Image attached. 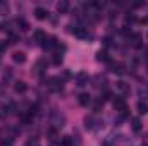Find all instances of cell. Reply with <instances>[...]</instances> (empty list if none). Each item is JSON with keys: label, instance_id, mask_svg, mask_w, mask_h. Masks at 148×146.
Returning a JSON list of instances; mask_svg holds the SVG:
<instances>
[{"label": "cell", "instance_id": "7402d4cb", "mask_svg": "<svg viewBox=\"0 0 148 146\" xmlns=\"http://www.w3.org/2000/svg\"><path fill=\"white\" fill-rule=\"evenodd\" d=\"M97 60H102V62H109V57H107V52H103V50H100V52L97 53Z\"/></svg>", "mask_w": 148, "mask_h": 146}, {"label": "cell", "instance_id": "7c38bea8", "mask_svg": "<svg viewBox=\"0 0 148 146\" xmlns=\"http://www.w3.org/2000/svg\"><path fill=\"white\" fill-rule=\"evenodd\" d=\"M45 69H47V60H45V59H40L36 62V65H35V72H36L38 76H41V74L45 72Z\"/></svg>", "mask_w": 148, "mask_h": 146}, {"label": "cell", "instance_id": "44dd1931", "mask_svg": "<svg viewBox=\"0 0 148 146\" xmlns=\"http://www.w3.org/2000/svg\"><path fill=\"white\" fill-rule=\"evenodd\" d=\"M24 146H41V143H40L38 138H29V139L24 143Z\"/></svg>", "mask_w": 148, "mask_h": 146}, {"label": "cell", "instance_id": "9c48e42d", "mask_svg": "<svg viewBox=\"0 0 148 146\" xmlns=\"http://www.w3.org/2000/svg\"><path fill=\"white\" fill-rule=\"evenodd\" d=\"M88 81H90V77H88V74H86V72H79L77 76H76V84H77V86H81V88H83V86H86V84H88Z\"/></svg>", "mask_w": 148, "mask_h": 146}, {"label": "cell", "instance_id": "ba28073f", "mask_svg": "<svg viewBox=\"0 0 148 146\" xmlns=\"http://www.w3.org/2000/svg\"><path fill=\"white\" fill-rule=\"evenodd\" d=\"M35 17H36L38 21H45V19H48V10L43 9V7H36V9H35Z\"/></svg>", "mask_w": 148, "mask_h": 146}, {"label": "cell", "instance_id": "ffe728a7", "mask_svg": "<svg viewBox=\"0 0 148 146\" xmlns=\"http://www.w3.org/2000/svg\"><path fill=\"white\" fill-rule=\"evenodd\" d=\"M17 26L21 28V31H28V29H29V24H28L23 17H19V19H17Z\"/></svg>", "mask_w": 148, "mask_h": 146}, {"label": "cell", "instance_id": "f1b7e54d", "mask_svg": "<svg viewBox=\"0 0 148 146\" xmlns=\"http://www.w3.org/2000/svg\"><path fill=\"white\" fill-rule=\"evenodd\" d=\"M7 48V43H3L2 40H0V50H5Z\"/></svg>", "mask_w": 148, "mask_h": 146}, {"label": "cell", "instance_id": "e0dca14e", "mask_svg": "<svg viewBox=\"0 0 148 146\" xmlns=\"http://www.w3.org/2000/svg\"><path fill=\"white\" fill-rule=\"evenodd\" d=\"M131 127H133L134 132H140V131H141V120H140L138 117H134V119L131 120Z\"/></svg>", "mask_w": 148, "mask_h": 146}, {"label": "cell", "instance_id": "30bf717a", "mask_svg": "<svg viewBox=\"0 0 148 146\" xmlns=\"http://www.w3.org/2000/svg\"><path fill=\"white\" fill-rule=\"evenodd\" d=\"M77 102H79L81 107H88V105L91 103V96H90L88 93H81V95L77 96Z\"/></svg>", "mask_w": 148, "mask_h": 146}, {"label": "cell", "instance_id": "4fadbf2b", "mask_svg": "<svg viewBox=\"0 0 148 146\" xmlns=\"http://www.w3.org/2000/svg\"><path fill=\"white\" fill-rule=\"evenodd\" d=\"M12 60L16 64H24L26 62V53L24 52H14L12 53Z\"/></svg>", "mask_w": 148, "mask_h": 146}, {"label": "cell", "instance_id": "4316f807", "mask_svg": "<svg viewBox=\"0 0 148 146\" xmlns=\"http://www.w3.org/2000/svg\"><path fill=\"white\" fill-rule=\"evenodd\" d=\"M136 21V16L134 14H127L126 16V23H134Z\"/></svg>", "mask_w": 148, "mask_h": 146}, {"label": "cell", "instance_id": "484cf974", "mask_svg": "<svg viewBox=\"0 0 148 146\" xmlns=\"http://www.w3.org/2000/svg\"><path fill=\"white\" fill-rule=\"evenodd\" d=\"M117 88H119V89H122V91H129V86H127V84H124L122 81H119V83H117Z\"/></svg>", "mask_w": 148, "mask_h": 146}, {"label": "cell", "instance_id": "2e32d148", "mask_svg": "<svg viewBox=\"0 0 148 146\" xmlns=\"http://www.w3.org/2000/svg\"><path fill=\"white\" fill-rule=\"evenodd\" d=\"M26 89H28V84L24 81H16V84H14V91L16 93H24Z\"/></svg>", "mask_w": 148, "mask_h": 146}, {"label": "cell", "instance_id": "ac0fdd59", "mask_svg": "<svg viewBox=\"0 0 148 146\" xmlns=\"http://www.w3.org/2000/svg\"><path fill=\"white\" fill-rule=\"evenodd\" d=\"M60 146H74V139L71 136H64L60 139Z\"/></svg>", "mask_w": 148, "mask_h": 146}, {"label": "cell", "instance_id": "3957f363", "mask_svg": "<svg viewBox=\"0 0 148 146\" xmlns=\"http://www.w3.org/2000/svg\"><path fill=\"white\" fill-rule=\"evenodd\" d=\"M112 105H114V108L117 110L119 113L126 115V110H127V103H126L124 96H115V98L112 100Z\"/></svg>", "mask_w": 148, "mask_h": 146}, {"label": "cell", "instance_id": "d4e9b609", "mask_svg": "<svg viewBox=\"0 0 148 146\" xmlns=\"http://www.w3.org/2000/svg\"><path fill=\"white\" fill-rule=\"evenodd\" d=\"M60 62H62V53H57V52H55V57H53V64H55V65H59Z\"/></svg>", "mask_w": 148, "mask_h": 146}, {"label": "cell", "instance_id": "277c9868", "mask_svg": "<svg viewBox=\"0 0 148 146\" xmlns=\"http://www.w3.org/2000/svg\"><path fill=\"white\" fill-rule=\"evenodd\" d=\"M69 33H73L74 36L81 38V40H88L90 35H88V31H86V28H83V26H69Z\"/></svg>", "mask_w": 148, "mask_h": 146}, {"label": "cell", "instance_id": "8992f818", "mask_svg": "<svg viewBox=\"0 0 148 146\" xmlns=\"http://www.w3.org/2000/svg\"><path fill=\"white\" fill-rule=\"evenodd\" d=\"M64 122H66V117H64L62 113L55 112L53 117H52V124H53V127H55V129H60V127L64 126Z\"/></svg>", "mask_w": 148, "mask_h": 146}, {"label": "cell", "instance_id": "cb8c5ba5", "mask_svg": "<svg viewBox=\"0 0 148 146\" xmlns=\"http://www.w3.org/2000/svg\"><path fill=\"white\" fill-rule=\"evenodd\" d=\"M141 45V36L140 35H134L133 36V46H140Z\"/></svg>", "mask_w": 148, "mask_h": 146}, {"label": "cell", "instance_id": "d6986e66", "mask_svg": "<svg viewBox=\"0 0 148 146\" xmlns=\"http://www.w3.org/2000/svg\"><path fill=\"white\" fill-rule=\"evenodd\" d=\"M138 112H140L141 115L148 113V103H145V102H138Z\"/></svg>", "mask_w": 148, "mask_h": 146}, {"label": "cell", "instance_id": "83f0119b", "mask_svg": "<svg viewBox=\"0 0 148 146\" xmlns=\"http://www.w3.org/2000/svg\"><path fill=\"white\" fill-rule=\"evenodd\" d=\"M10 43H17V36L16 35H10Z\"/></svg>", "mask_w": 148, "mask_h": 146}, {"label": "cell", "instance_id": "603a6c76", "mask_svg": "<svg viewBox=\"0 0 148 146\" xmlns=\"http://www.w3.org/2000/svg\"><path fill=\"white\" fill-rule=\"evenodd\" d=\"M0 14L2 16H7L9 14V5L5 2H0Z\"/></svg>", "mask_w": 148, "mask_h": 146}, {"label": "cell", "instance_id": "5bb4252c", "mask_svg": "<svg viewBox=\"0 0 148 146\" xmlns=\"http://www.w3.org/2000/svg\"><path fill=\"white\" fill-rule=\"evenodd\" d=\"M69 10V2L67 0H60L59 3H57V12L59 14H66Z\"/></svg>", "mask_w": 148, "mask_h": 146}, {"label": "cell", "instance_id": "5b68a950", "mask_svg": "<svg viewBox=\"0 0 148 146\" xmlns=\"http://www.w3.org/2000/svg\"><path fill=\"white\" fill-rule=\"evenodd\" d=\"M43 48H45V50H57V48H59V41H57V38L47 36L45 43H43Z\"/></svg>", "mask_w": 148, "mask_h": 146}, {"label": "cell", "instance_id": "52a82bcc", "mask_svg": "<svg viewBox=\"0 0 148 146\" xmlns=\"http://www.w3.org/2000/svg\"><path fill=\"white\" fill-rule=\"evenodd\" d=\"M109 65H110V71L115 72V74H124L126 72V65L121 64V62H109Z\"/></svg>", "mask_w": 148, "mask_h": 146}, {"label": "cell", "instance_id": "6da1fadb", "mask_svg": "<svg viewBox=\"0 0 148 146\" xmlns=\"http://www.w3.org/2000/svg\"><path fill=\"white\" fill-rule=\"evenodd\" d=\"M47 88L50 89V91H53V93H60L62 91V88H64V83H62V79L60 77H48L47 79Z\"/></svg>", "mask_w": 148, "mask_h": 146}, {"label": "cell", "instance_id": "7a4b0ae2", "mask_svg": "<svg viewBox=\"0 0 148 146\" xmlns=\"http://www.w3.org/2000/svg\"><path fill=\"white\" fill-rule=\"evenodd\" d=\"M100 124L103 126V120H98L95 115H86V117H84V127H86V129H90V131H93V129L100 127Z\"/></svg>", "mask_w": 148, "mask_h": 146}, {"label": "cell", "instance_id": "9a60e30c", "mask_svg": "<svg viewBox=\"0 0 148 146\" xmlns=\"http://www.w3.org/2000/svg\"><path fill=\"white\" fill-rule=\"evenodd\" d=\"M95 81H97V83H93L95 88H105V86H107V79H105V76H100V74H98V76H95Z\"/></svg>", "mask_w": 148, "mask_h": 146}, {"label": "cell", "instance_id": "8fae6325", "mask_svg": "<svg viewBox=\"0 0 148 146\" xmlns=\"http://www.w3.org/2000/svg\"><path fill=\"white\" fill-rule=\"evenodd\" d=\"M45 40H47V35H45L41 29H36V31L33 33V41H36V43H40V45H43Z\"/></svg>", "mask_w": 148, "mask_h": 146}]
</instances>
